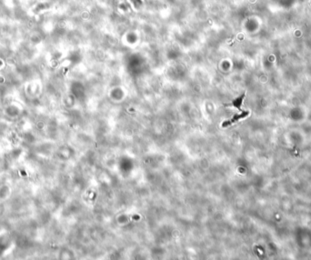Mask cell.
I'll return each mask as SVG.
<instances>
[{"mask_svg":"<svg viewBox=\"0 0 311 260\" xmlns=\"http://www.w3.org/2000/svg\"><path fill=\"white\" fill-rule=\"evenodd\" d=\"M249 115V112L248 111H241V113L240 114H237V115H235L230 120H227V121H224L223 122V124H222V126L223 127H227V126H228V125H232V124H234L235 122H237V121H238V120H240V119H242V118H245V117H247V115Z\"/></svg>","mask_w":311,"mask_h":260,"instance_id":"6da1fadb","label":"cell"},{"mask_svg":"<svg viewBox=\"0 0 311 260\" xmlns=\"http://www.w3.org/2000/svg\"><path fill=\"white\" fill-rule=\"evenodd\" d=\"M244 97H245V94L241 95L240 96H238L237 98H236L235 100H233V102H232V106H235V107H237V109H239L240 111H242V110H241V106H242V103H243V99H244Z\"/></svg>","mask_w":311,"mask_h":260,"instance_id":"7a4b0ae2","label":"cell"},{"mask_svg":"<svg viewBox=\"0 0 311 260\" xmlns=\"http://www.w3.org/2000/svg\"><path fill=\"white\" fill-rule=\"evenodd\" d=\"M131 2L133 3V5L135 6V8H138L142 5V1L141 0H131Z\"/></svg>","mask_w":311,"mask_h":260,"instance_id":"3957f363","label":"cell"}]
</instances>
